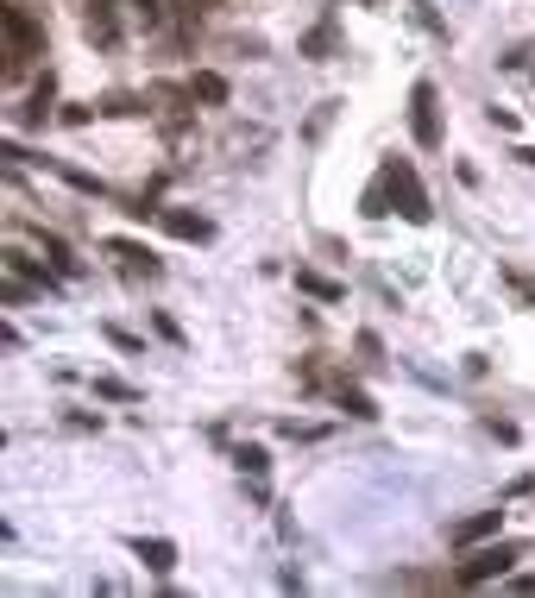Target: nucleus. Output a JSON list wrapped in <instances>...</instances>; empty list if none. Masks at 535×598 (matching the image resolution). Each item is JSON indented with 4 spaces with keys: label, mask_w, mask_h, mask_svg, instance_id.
Here are the masks:
<instances>
[{
    "label": "nucleus",
    "mask_w": 535,
    "mask_h": 598,
    "mask_svg": "<svg viewBox=\"0 0 535 598\" xmlns=\"http://www.w3.org/2000/svg\"><path fill=\"white\" fill-rule=\"evenodd\" d=\"M384 176H391V202H397V214L403 221H428V190H422V176H416V164H410V158H391V164H384Z\"/></svg>",
    "instance_id": "obj_1"
},
{
    "label": "nucleus",
    "mask_w": 535,
    "mask_h": 598,
    "mask_svg": "<svg viewBox=\"0 0 535 598\" xmlns=\"http://www.w3.org/2000/svg\"><path fill=\"white\" fill-rule=\"evenodd\" d=\"M0 26H7V58H13L7 70L20 77V63H26V58H39V51H44V26H32V20L20 13V7H7V13H0Z\"/></svg>",
    "instance_id": "obj_2"
},
{
    "label": "nucleus",
    "mask_w": 535,
    "mask_h": 598,
    "mask_svg": "<svg viewBox=\"0 0 535 598\" xmlns=\"http://www.w3.org/2000/svg\"><path fill=\"white\" fill-rule=\"evenodd\" d=\"M523 555L516 541H497V548H473V555L460 560V586H485V579L511 574V560Z\"/></svg>",
    "instance_id": "obj_3"
},
{
    "label": "nucleus",
    "mask_w": 535,
    "mask_h": 598,
    "mask_svg": "<svg viewBox=\"0 0 535 598\" xmlns=\"http://www.w3.org/2000/svg\"><path fill=\"white\" fill-rule=\"evenodd\" d=\"M410 133H416L422 152L441 145V108H435V82H416L410 89Z\"/></svg>",
    "instance_id": "obj_4"
},
{
    "label": "nucleus",
    "mask_w": 535,
    "mask_h": 598,
    "mask_svg": "<svg viewBox=\"0 0 535 598\" xmlns=\"http://www.w3.org/2000/svg\"><path fill=\"white\" fill-rule=\"evenodd\" d=\"M82 32L95 44H114L120 39V13H114V0H82Z\"/></svg>",
    "instance_id": "obj_5"
},
{
    "label": "nucleus",
    "mask_w": 535,
    "mask_h": 598,
    "mask_svg": "<svg viewBox=\"0 0 535 598\" xmlns=\"http://www.w3.org/2000/svg\"><path fill=\"white\" fill-rule=\"evenodd\" d=\"M497 523H504V510H478V517H466V523H454V541H460V548H473V541H485V536H497Z\"/></svg>",
    "instance_id": "obj_6"
},
{
    "label": "nucleus",
    "mask_w": 535,
    "mask_h": 598,
    "mask_svg": "<svg viewBox=\"0 0 535 598\" xmlns=\"http://www.w3.org/2000/svg\"><path fill=\"white\" fill-rule=\"evenodd\" d=\"M108 252H114V259H120L127 271H145V277H158V259H152L145 246H139V240H108Z\"/></svg>",
    "instance_id": "obj_7"
},
{
    "label": "nucleus",
    "mask_w": 535,
    "mask_h": 598,
    "mask_svg": "<svg viewBox=\"0 0 535 598\" xmlns=\"http://www.w3.org/2000/svg\"><path fill=\"white\" fill-rule=\"evenodd\" d=\"M164 227H171L176 233V240H209V221H202V214H190V209H171V214H164Z\"/></svg>",
    "instance_id": "obj_8"
},
{
    "label": "nucleus",
    "mask_w": 535,
    "mask_h": 598,
    "mask_svg": "<svg viewBox=\"0 0 535 598\" xmlns=\"http://www.w3.org/2000/svg\"><path fill=\"white\" fill-rule=\"evenodd\" d=\"M133 555L145 560V567H152V574H164V567H171V560H176V548H171V541H158V536H152V541L139 536V541H133Z\"/></svg>",
    "instance_id": "obj_9"
},
{
    "label": "nucleus",
    "mask_w": 535,
    "mask_h": 598,
    "mask_svg": "<svg viewBox=\"0 0 535 598\" xmlns=\"http://www.w3.org/2000/svg\"><path fill=\"white\" fill-rule=\"evenodd\" d=\"M365 214H372V221H384V214L397 209V202H391V176L378 171V183H372V190H365V202H360Z\"/></svg>",
    "instance_id": "obj_10"
},
{
    "label": "nucleus",
    "mask_w": 535,
    "mask_h": 598,
    "mask_svg": "<svg viewBox=\"0 0 535 598\" xmlns=\"http://www.w3.org/2000/svg\"><path fill=\"white\" fill-rule=\"evenodd\" d=\"M195 101H228V77H214V70H202V77L190 82Z\"/></svg>",
    "instance_id": "obj_11"
},
{
    "label": "nucleus",
    "mask_w": 535,
    "mask_h": 598,
    "mask_svg": "<svg viewBox=\"0 0 535 598\" xmlns=\"http://www.w3.org/2000/svg\"><path fill=\"white\" fill-rule=\"evenodd\" d=\"M296 284H303L309 296H322V303H334V296H341V284H327V277H315V271H296Z\"/></svg>",
    "instance_id": "obj_12"
},
{
    "label": "nucleus",
    "mask_w": 535,
    "mask_h": 598,
    "mask_svg": "<svg viewBox=\"0 0 535 598\" xmlns=\"http://www.w3.org/2000/svg\"><path fill=\"white\" fill-rule=\"evenodd\" d=\"M341 404L353 409V416H378V409H372V397H365V391H346V385H341Z\"/></svg>",
    "instance_id": "obj_13"
},
{
    "label": "nucleus",
    "mask_w": 535,
    "mask_h": 598,
    "mask_svg": "<svg viewBox=\"0 0 535 598\" xmlns=\"http://www.w3.org/2000/svg\"><path fill=\"white\" fill-rule=\"evenodd\" d=\"M240 473L259 479V473H265V447H240Z\"/></svg>",
    "instance_id": "obj_14"
},
{
    "label": "nucleus",
    "mask_w": 535,
    "mask_h": 598,
    "mask_svg": "<svg viewBox=\"0 0 535 598\" xmlns=\"http://www.w3.org/2000/svg\"><path fill=\"white\" fill-rule=\"evenodd\" d=\"M95 391H101V397H120V404L133 397V385H120V378H95Z\"/></svg>",
    "instance_id": "obj_15"
},
{
    "label": "nucleus",
    "mask_w": 535,
    "mask_h": 598,
    "mask_svg": "<svg viewBox=\"0 0 535 598\" xmlns=\"http://www.w3.org/2000/svg\"><path fill=\"white\" fill-rule=\"evenodd\" d=\"M133 13H139L145 26H158V0H133Z\"/></svg>",
    "instance_id": "obj_16"
},
{
    "label": "nucleus",
    "mask_w": 535,
    "mask_h": 598,
    "mask_svg": "<svg viewBox=\"0 0 535 598\" xmlns=\"http://www.w3.org/2000/svg\"><path fill=\"white\" fill-rule=\"evenodd\" d=\"M504 277H511V284H516V290H523V296L535 303V277H523V271H504Z\"/></svg>",
    "instance_id": "obj_17"
},
{
    "label": "nucleus",
    "mask_w": 535,
    "mask_h": 598,
    "mask_svg": "<svg viewBox=\"0 0 535 598\" xmlns=\"http://www.w3.org/2000/svg\"><path fill=\"white\" fill-rule=\"evenodd\" d=\"M202 7H209V0H176V13H183V20H202Z\"/></svg>",
    "instance_id": "obj_18"
},
{
    "label": "nucleus",
    "mask_w": 535,
    "mask_h": 598,
    "mask_svg": "<svg viewBox=\"0 0 535 598\" xmlns=\"http://www.w3.org/2000/svg\"><path fill=\"white\" fill-rule=\"evenodd\" d=\"M516 586H523V592H535V574H529V579H516Z\"/></svg>",
    "instance_id": "obj_19"
}]
</instances>
